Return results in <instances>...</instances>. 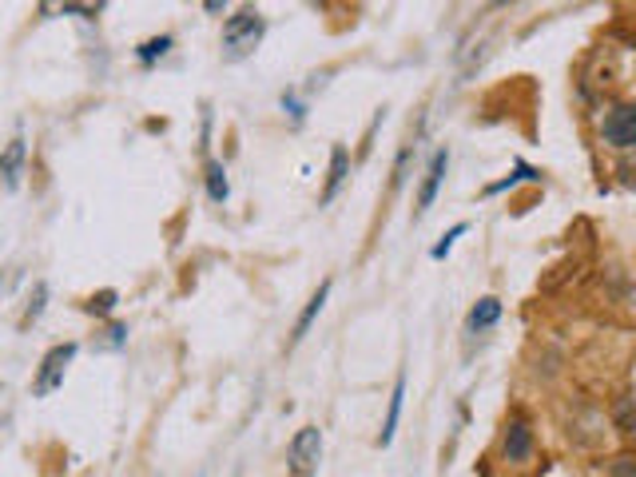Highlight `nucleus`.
I'll list each match as a JSON object with an SVG mask.
<instances>
[{"label":"nucleus","mask_w":636,"mask_h":477,"mask_svg":"<svg viewBox=\"0 0 636 477\" xmlns=\"http://www.w3.org/2000/svg\"><path fill=\"white\" fill-rule=\"evenodd\" d=\"M498 318H501V303H498V299H482V303L470 311V326H474V330H486V326H494Z\"/></svg>","instance_id":"f8f14e48"},{"label":"nucleus","mask_w":636,"mask_h":477,"mask_svg":"<svg viewBox=\"0 0 636 477\" xmlns=\"http://www.w3.org/2000/svg\"><path fill=\"white\" fill-rule=\"evenodd\" d=\"M167 52H172V36H151V40L139 45L136 57H139V64H155V60H163Z\"/></svg>","instance_id":"ddd939ff"},{"label":"nucleus","mask_w":636,"mask_h":477,"mask_svg":"<svg viewBox=\"0 0 636 477\" xmlns=\"http://www.w3.org/2000/svg\"><path fill=\"white\" fill-rule=\"evenodd\" d=\"M604 143H613L621 152L636 148V104H616L609 116H604Z\"/></svg>","instance_id":"20e7f679"},{"label":"nucleus","mask_w":636,"mask_h":477,"mask_svg":"<svg viewBox=\"0 0 636 477\" xmlns=\"http://www.w3.org/2000/svg\"><path fill=\"white\" fill-rule=\"evenodd\" d=\"M458 235H465V223H458V227H453V231L446 235V239H441L438 247H434V259H446V255H450V247H453V239H458Z\"/></svg>","instance_id":"dca6fc26"},{"label":"nucleus","mask_w":636,"mask_h":477,"mask_svg":"<svg viewBox=\"0 0 636 477\" xmlns=\"http://www.w3.org/2000/svg\"><path fill=\"white\" fill-rule=\"evenodd\" d=\"M45 299H48V287L40 283L33 294V303H28V315H24V323H33V318H40V311H45Z\"/></svg>","instance_id":"2eb2a0df"},{"label":"nucleus","mask_w":636,"mask_h":477,"mask_svg":"<svg viewBox=\"0 0 636 477\" xmlns=\"http://www.w3.org/2000/svg\"><path fill=\"white\" fill-rule=\"evenodd\" d=\"M326 294H331V283H323L319 291H314V299L307 303V311L299 315V323H295V335H290V342H302V335L311 330V323L319 318V311H323V303H326Z\"/></svg>","instance_id":"1a4fd4ad"},{"label":"nucleus","mask_w":636,"mask_h":477,"mask_svg":"<svg viewBox=\"0 0 636 477\" xmlns=\"http://www.w3.org/2000/svg\"><path fill=\"white\" fill-rule=\"evenodd\" d=\"M232 187H227V172H223L220 160H208V199L211 203H227Z\"/></svg>","instance_id":"9d476101"},{"label":"nucleus","mask_w":636,"mask_h":477,"mask_svg":"<svg viewBox=\"0 0 636 477\" xmlns=\"http://www.w3.org/2000/svg\"><path fill=\"white\" fill-rule=\"evenodd\" d=\"M319 457H323V434H319V426H302V430L295 434L290 450H287L290 474H295V477H311L314 469H319Z\"/></svg>","instance_id":"f03ea898"},{"label":"nucleus","mask_w":636,"mask_h":477,"mask_svg":"<svg viewBox=\"0 0 636 477\" xmlns=\"http://www.w3.org/2000/svg\"><path fill=\"white\" fill-rule=\"evenodd\" d=\"M529 450H533V438H529V430H525V422L513 418L506 426V457L509 462H525Z\"/></svg>","instance_id":"0eeeda50"},{"label":"nucleus","mask_w":636,"mask_h":477,"mask_svg":"<svg viewBox=\"0 0 636 477\" xmlns=\"http://www.w3.org/2000/svg\"><path fill=\"white\" fill-rule=\"evenodd\" d=\"M347 175H350L347 148H335V152H331V179H326V187H323V203H331V199L338 196V187L347 184Z\"/></svg>","instance_id":"6e6552de"},{"label":"nucleus","mask_w":636,"mask_h":477,"mask_svg":"<svg viewBox=\"0 0 636 477\" xmlns=\"http://www.w3.org/2000/svg\"><path fill=\"white\" fill-rule=\"evenodd\" d=\"M21 172H24V140L16 136V140L0 152V179H4V187L21 184Z\"/></svg>","instance_id":"423d86ee"},{"label":"nucleus","mask_w":636,"mask_h":477,"mask_svg":"<svg viewBox=\"0 0 636 477\" xmlns=\"http://www.w3.org/2000/svg\"><path fill=\"white\" fill-rule=\"evenodd\" d=\"M76 359V342H64V347H52L40 362V374H36L33 382V394L36 398H48L57 386H64V371H68V362Z\"/></svg>","instance_id":"7ed1b4c3"},{"label":"nucleus","mask_w":636,"mask_h":477,"mask_svg":"<svg viewBox=\"0 0 636 477\" xmlns=\"http://www.w3.org/2000/svg\"><path fill=\"white\" fill-rule=\"evenodd\" d=\"M402 398H406V378L394 382V394H390V414H386V426H382V445L394 442V430H398V414H402Z\"/></svg>","instance_id":"9b49d317"},{"label":"nucleus","mask_w":636,"mask_h":477,"mask_svg":"<svg viewBox=\"0 0 636 477\" xmlns=\"http://www.w3.org/2000/svg\"><path fill=\"white\" fill-rule=\"evenodd\" d=\"M263 33H266V24L259 12H251V9L235 12L232 21L223 24V52H227V60L251 57L254 48H259V40H263Z\"/></svg>","instance_id":"f257e3e1"},{"label":"nucleus","mask_w":636,"mask_h":477,"mask_svg":"<svg viewBox=\"0 0 636 477\" xmlns=\"http://www.w3.org/2000/svg\"><path fill=\"white\" fill-rule=\"evenodd\" d=\"M446 167H450V155H446V152H438L434 160H429L426 184H422V191H417V211H426L429 203H434V196H438L441 179H446Z\"/></svg>","instance_id":"39448f33"},{"label":"nucleus","mask_w":636,"mask_h":477,"mask_svg":"<svg viewBox=\"0 0 636 477\" xmlns=\"http://www.w3.org/2000/svg\"><path fill=\"white\" fill-rule=\"evenodd\" d=\"M112 306H116V291H104V294H92V299H88V311H92V315H112Z\"/></svg>","instance_id":"4468645a"}]
</instances>
